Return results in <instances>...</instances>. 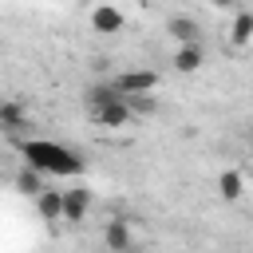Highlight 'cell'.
Masks as SVG:
<instances>
[{
  "label": "cell",
  "instance_id": "6da1fadb",
  "mask_svg": "<svg viewBox=\"0 0 253 253\" xmlns=\"http://www.w3.org/2000/svg\"><path fill=\"white\" fill-rule=\"evenodd\" d=\"M24 150V166L36 170V174H59V178H75L87 170V162L71 150V146H59L51 138H24L20 142Z\"/></svg>",
  "mask_w": 253,
  "mask_h": 253
},
{
  "label": "cell",
  "instance_id": "7a4b0ae2",
  "mask_svg": "<svg viewBox=\"0 0 253 253\" xmlns=\"http://www.w3.org/2000/svg\"><path fill=\"white\" fill-rule=\"evenodd\" d=\"M158 83H162L158 71H150V67H134V71H123V75L111 83V91H115L119 99H138V95H150Z\"/></svg>",
  "mask_w": 253,
  "mask_h": 253
},
{
  "label": "cell",
  "instance_id": "3957f363",
  "mask_svg": "<svg viewBox=\"0 0 253 253\" xmlns=\"http://www.w3.org/2000/svg\"><path fill=\"white\" fill-rule=\"evenodd\" d=\"M91 119H95V126H130L134 123V115H130V107L123 103V99H115V103H103V107H91Z\"/></svg>",
  "mask_w": 253,
  "mask_h": 253
},
{
  "label": "cell",
  "instance_id": "277c9868",
  "mask_svg": "<svg viewBox=\"0 0 253 253\" xmlns=\"http://www.w3.org/2000/svg\"><path fill=\"white\" fill-rule=\"evenodd\" d=\"M103 245H107L111 253H130L134 237H130V225H126V217H111V221L103 225Z\"/></svg>",
  "mask_w": 253,
  "mask_h": 253
},
{
  "label": "cell",
  "instance_id": "5b68a950",
  "mask_svg": "<svg viewBox=\"0 0 253 253\" xmlns=\"http://www.w3.org/2000/svg\"><path fill=\"white\" fill-rule=\"evenodd\" d=\"M87 210H91V194H87L83 186H75V190H63V217H59V221H71V225H79V221L87 217Z\"/></svg>",
  "mask_w": 253,
  "mask_h": 253
},
{
  "label": "cell",
  "instance_id": "8992f818",
  "mask_svg": "<svg viewBox=\"0 0 253 253\" xmlns=\"http://www.w3.org/2000/svg\"><path fill=\"white\" fill-rule=\"evenodd\" d=\"M36 210H40L43 221H59V217H63V190L43 186V190L36 194Z\"/></svg>",
  "mask_w": 253,
  "mask_h": 253
},
{
  "label": "cell",
  "instance_id": "52a82bcc",
  "mask_svg": "<svg viewBox=\"0 0 253 253\" xmlns=\"http://www.w3.org/2000/svg\"><path fill=\"white\" fill-rule=\"evenodd\" d=\"M123 24H126V16L119 8H111V4H99L91 12V28L95 32H123Z\"/></svg>",
  "mask_w": 253,
  "mask_h": 253
},
{
  "label": "cell",
  "instance_id": "ba28073f",
  "mask_svg": "<svg viewBox=\"0 0 253 253\" xmlns=\"http://www.w3.org/2000/svg\"><path fill=\"white\" fill-rule=\"evenodd\" d=\"M202 63H206V51H202V43H182V47L174 51V67H178L182 75L198 71Z\"/></svg>",
  "mask_w": 253,
  "mask_h": 253
},
{
  "label": "cell",
  "instance_id": "9c48e42d",
  "mask_svg": "<svg viewBox=\"0 0 253 253\" xmlns=\"http://www.w3.org/2000/svg\"><path fill=\"white\" fill-rule=\"evenodd\" d=\"M166 32L178 40V47L182 43H198V20H190V16H170L166 20Z\"/></svg>",
  "mask_w": 253,
  "mask_h": 253
},
{
  "label": "cell",
  "instance_id": "30bf717a",
  "mask_svg": "<svg viewBox=\"0 0 253 253\" xmlns=\"http://www.w3.org/2000/svg\"><path fill=\"white\" fill-rule=\"evenodd\" d=\"M0 130H8V134H24L28 130V115H24L20 103H4L0 107Z\"/></svg>",
  "mask_w": 253,
  "mask_h": 253
},
{
  "label": "cell",
  "instance_id": "8fae6325",
  "mask_svg": "<svg viewBox=\"0 0 253 253\" xmlns=\"http://www.w3.org/2000/svg\"><path fill=\"white\" fill-rule=\"evenodd\" d=\"M229 40H233L237 47H249V40H253V12H249V8H237L233 28H229Z\"/></svg>",
  "mask_w": 253,
  "mask_h": 253
},
{
  "label": "cell",
  "instance_id": "7c38bea8",
  "mask_svg": "<svg viewBox=\"0 0 253 253\" xmlns=\"http://www.w3.org/2000/svg\"><path fill=\"white\" fill-rule=\"evenodd\" d=\"M217 190H221V198H225V202H237V198L245 194V178H241L237 170H221V178H217Z\"/></svg>",
  "mask_w": 253,
  "mask_h": 253
},
{
  "label": "cell",
  "instance_id": "4fadbf2b",
  "mask_svg": "<svg viewBox=\"0 0 253 253\" xmlns=\"http://www.w3.org/2000/svg\"><path fill=\"white\" fill-rule=\"evenodd\" d=\"M16 190H20V194H28V198H36V194L43 190V174H36V170H28V166H24V170L16 174Z\"/></svg>",
  "mask_w": 253,
  "mask_h": 253
},
{
  "label": "cell",
  "instance_id": "5bb4252c",
  "mask_svg": "<svg viewBox=\"0 0 253 253\" xmlns=\"http://www.w3.org/2000/svg\"><path fill=\"white\" fill-rule=\"evenodd\" d=\"M119 95L111 91V87H91L87 91V107H103V103H115Z\"/></svg>",
  "mask_w": 253,
  "mask_h": 253
}]
</instances>
